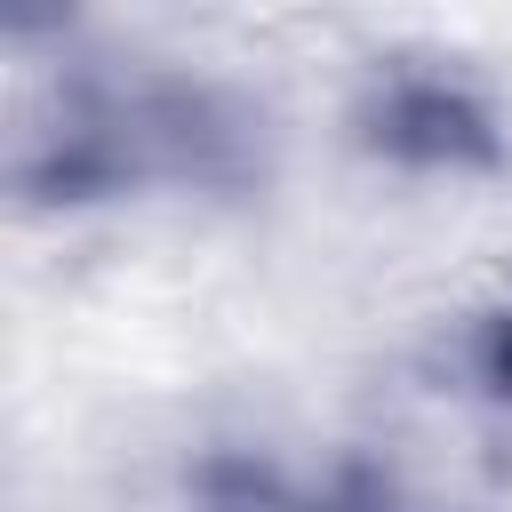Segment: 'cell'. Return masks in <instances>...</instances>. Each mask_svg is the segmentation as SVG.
<instances>
[{
	"label": "cell",
	"instance_id": "6da1fadb",
	"mask_svg": "<svg viewBox=\"0 0 512 512\" xmlns=\"http://www.w3.org/2000/svg\"><path fill=\"white\" fill-rule=\"evenodd\" d=\"M368 144L392 152V160H416V168H496L504 144H496V120L440 72H400L368 96Z\"/></svg>",
	"mask_w": 512,
	"mask_h": 512
},
{
	"label": "cell",
	"instance_id": "7a4b0ae2",
	"mask_svg": "<svg viewBox=\"0 0 512 512\" xmlns=\"http://www.w3.org/2000/svg\"><path fill=\"white\" fill-rule=\"evenodd\" d=\"M480 376H488V392L512 400V312L488 320V336H480Z\"/></svg>",
	"mask_w": 512,
	"mask_h": 512
}]
</instances>
